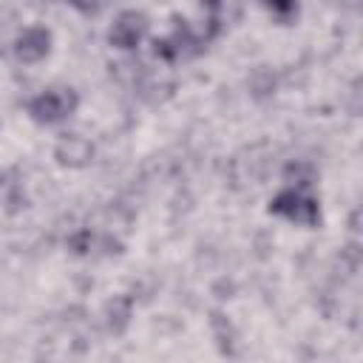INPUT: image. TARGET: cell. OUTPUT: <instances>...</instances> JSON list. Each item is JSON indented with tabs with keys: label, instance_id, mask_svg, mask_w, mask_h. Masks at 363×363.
I'll use <instances>...</instances> for the list:
<instances>
[{
	"label": "cell",
	"instance_id": "cell-1",
	"mask_svg": "<svg viewBox=\"0 0 363 363\" xmlns=\"http://www.w3.org/2000/svg\"><path fill=\"white\" fill-rule=\"evenodd\" d=\"M269 213L275 216H284L295 224H303V227H315L320 221V207L315 199L298 193V190H284L278 193L272 201H269Z\"/></svg>",
	"mask_w": 363,
	"mask_h": 363
},
{
	"label": "cell",
	"instance_id": "cell-2",
	"mask_svg": "<svg viewBox=\"0 0 363 363\" xmlns=\"http://www.w3.org/2000/svg\"><path fill=\"white\" fill-rule=\"evenodd\" d=\"M77 111V94L71 88H57V91H45L40 94L31 105H28V113L43 122V125H54L65 116H71Z\"/></svg>",
	"mask_w": 363,
	"mask_h": 363
},
{
	"label": "cell",
	"instance_id": "cell-3",
	"mask_svg": "<svg viewBox=\"0 0 363 363\" xmlns=\"http://www.w3.org/2000/svg\"><path fill=\"white\" fill-rule=\"evenodd\" d=\"M145 34H147V17L139 11H122L116 17V23L111 26L108 40L116 48H136Z\"/></svg>",
	"mask_w": 363,
	"mask_h": 363
},
{
	"label": "cell",
	"instance_id": "cell-4",
	"mask_svg": "<svg viewBox=\"0 0 363 363\" xmlns=\"http://www.w3.org/2000/svg\"><path fill=\"white\" fill-rule=\"evenodd\" d=\"M48 48H51V34H48L45 28H40V26H31V28H26V31L17 37L14 54H17V60H23V62H40V60L48 54Z\"/></svg>",
	"mask_w": 363,
	"mask_h": 363
},
{
	"label": "cell",
	"instance_id": "cell-5",
	"mask_svg": "<svg viewBox=\"0 0 363 363\" xmlns=\"http://www.w3.org/2000/svg\"><path fill=\"white\" fill-rule=\"evenodd\" d=\"M57 159L62 162V164H68V167H82V164H88L91 162V156H94V147H91V142L85 139V136H77V133H71V136H62L60 142H57Z\"/></svg>",
	"mask_w": 363,
	"mask_h": 363
},
{
	"label": "cell",
	"instance_id": "cell-6",
	"mask_svg": "<svg viewBox=\"0 0 363 363\" xmlns=\"http://www.w3.org/2000/svg\"><path fill=\"white\" fill-rule=\"evenodd\" d=\"M128 318H130V301L128 298H113L105 306V323H108V329L113 335H119L128 326Z\"/></svg>",
	"mask_w": 363,
	"mask_h": 363
},
{
	"label": "cell",
	"instance_id": "cell-7",
	"mask_svg": "<svg viewBox=\"0 0 363 363\" xmlns=\"http://www.w3.org/2000/svg\"><path fill=\"white\" fill-rule=\"evenodd\" d=\"M267 9H272L275 14H292L295 11V0H261Z\"/></svg>",
	"mask_w": 363,
	"mask_h": 363
},
{
	"label": "cell",
	"instance_id": "cell-8",
	"mask_svg": "<svg viewBox=\"0 0 363 363\" xmlns=\"http://www.w3.org/2000/svg\"><path fill=\"white\" fill-rule=\"evenodd\" d=\"M68 3H71V6H77V9H79V11H85V14L96 9V3H94V0H68Z\"/></svg>",
	"mask_w": 363,
	"mask_h": 363
}]
</instances>
